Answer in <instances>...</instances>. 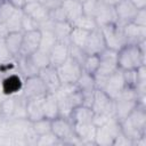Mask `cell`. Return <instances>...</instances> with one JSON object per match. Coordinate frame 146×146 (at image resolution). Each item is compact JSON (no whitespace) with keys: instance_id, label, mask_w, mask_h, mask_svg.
Wrapping results in <instances>:
<instances>
[{"instance_id":"cell-1","label":"cell","mask_w":146,"mask_h":146,"mask_svg":"<svg viewBox=\"0 0 146 146\" xmlns=\"http://www.w3.org/2000/svg\"><path fill=\"white\" fill-rule=\"evenodd\" d=\"M55 96L58 102L59 116L68 119L73 110L83 103V97L81 91L76 88L75 84L62 83L58 90L55 92Z\"/></svg>"},{"instance_id":"cell-2","label":"cell","mask_w":146,"mask_h":146,"mask_svg":"<svg viewBox=\"0 0 146 146\" xmlns=\"http://www.w3.org/2000/svg\"><path fill=\"white\" fill-rule=\"evenodd\" d=\"M121 131L132 141L146 136V106H138L120 122Z\"/></svg>"},{"instance_id":"cell-3","label":"cell","mask_w":146,"mask_h":146,"mask_svg":"<svg viewBox=\"0 0 146 146\" xmlns=\"http://www.w3.org/2000/svg\"><path fill=\"white\" fill-rule=\"evenodd\" d=\"M145 42L139 44H124L117 50V65L122 71L137 70L145 65Z\"/></svg>"},{"instance_id":"cell-4","label":"cell","mask_w":146,"mask_h":146,"mask_svg":"<svg viewBox=\"0 0 146 146\" xmlns=\"http://www.w3.org/2000/svg\"><path fill=\"white\" fill-rule=\"evenodd\" d=\"M117 68V51L106 48L99 54V66L94 74L96 87L102 89L110 75H112Z\"/></svg>"},{"instance_id":"cell-5","label":"cell","mask_w":146,"mask_h":146,"mask_svg":"<svg viewBox=\"0 0 146 146\" xmlns=\"http://www.w3.org/2000/svg\"><path fill=\"white\" fill-rule=\"evenodd\" d=\"M139 104V96L133 88L125 87L114 99L115 117L120 122L124 120Z\"/></svg>"},{"instance_id":"cell-6","label":"cell","mask_w":146,"mask_h":146,"mask_svg":"<svg viewBox=\"0 0 146 146\" xmlns=\"http://www.w3.org/2000/svg\"><path fill=\"white\" fill-rule=\"evenodd\" d=\"M51 132L60 140L62 145H82L75 136L70 119L57 116L51 120Z\"/></svg>"},{"instance_id":"cell-7","label":"cell","mask_w":146,"mask_h":146,"mask_svg":"<svg viewBox=\"0 0 146 146\" xmlns=\"http://www.w3.org/2000/svg\"><path fill=\"white\" fill-rule=\"evenodd\" d=\"M121 125L120 121L116 117L111 119L105 124L96 128L95 135V145L98 146H113V141L115 137L120 133Z\"/></svg>"},{"instance_id":"cell-8","label":"cell","mask_w":146,"mask_h":146,"mask_svg":"<svg viewBox=\"0 0 146 146\" xmlns=\"http://www.w3.org/2000/svg\"><path fill=\"white\" fill-rule=\"evenodd\" d=\"M56 70H57L58 76L60 79V82L62 83H71V84H75L83 72L82 66L70 56L63 64L57 66Z\"/></svg>"},{"instance_id":"cell-9","label":"cell","mask_w":146,"mask_h":146,"mask_svg":"<svg viewBox=\"0 0 146 146\" xmlns=\"http://www.w3.org/2000/svg\"><path fill=\"white\" fill-rule=\"evenodd\" d=\"M24 78L16 71L9 72L1 76L0 80V95L1 96H16L22 92Z\"/></svg>"},{"instance_id":"cell-10","label":"cell","mask_w":146,"mask_h":146,"mask_svg":"<svg viewBox=\"0 0 146 146\" xmlns=\"http://www.w3.org/2000/svg\"><path fill=\"white\" fill-rule=\"evenodd\" d=\"M99 29L102 30L107 48L117 51L120 48H122L125 44V40L123 36V32H122V26L119 25L117 23L108 24Z\"/></svg>"},{"instance_id":"cell-11","label":"cell","mask_w":146,"mask_h":146,"mask_svg":"<svg viewBox=\"0 0 146 146\" xmlns=\"http://www.w3.org/2000/svg\"><path fill=\"white\" fill-rule=\"evenodd\" d=\"M91 110L94 113H100V114H106L110 116L115 117V111H114V100L108 97L104 90L102 89H96L94 94V99L91 104Z\"/></svg>"},{"instance_id":"cell-12","label":"cell","mask_w":146,"mask_h":146,"mask_svg":"<svg viewBox=\"0 0 146 146\" xmlns=\"http://www.w3.org/2000/svg\"><path fill=\"white\" fill-rule=\"evenodd\" d=\"M22 94L27 99H31V98L44 97L48 94V91H47V88H46L44 83L40 79V76L39 75H33V76L24 79Z\"/></svg>"},{"instance_id":"cell-13","label":"cell","mask_w":146,"mask_h":146,"mask_svg":"<svg viewBox=\"0 0 146 146\" xmlns=\"http://www.w3.org/2000/svg\"><path fill=\"white\" fill-rule=\"evenodd\" d=\"M124 88H125V82H124V78H123V71L117 68L106 80L102 90H104V92L114 100L122 92V90Z\"/></svg>"},{"instance_id":"cell-14","label":"cell","mask_w":146,"mask_h":146,"mask_svg":"<svg viewBox=\"0 0 146 146\" xmlns=\"http://www.w3.org/2000/svg\"><path fill=\"white\" fill-rule=\"evenodd\" d=\"M115 15H116V23L121 26L131 23L138 11L136 6L130 0H120L114 6Z\"/></svg>"},{"instance_id":"cell-15","label":"cell","mask_w":146,"mask_h":146,"mask_svg":"<svg viewBox=\"0 0 146 146\" xmlns=\"http://www.w3.org/2000/svg\"><path fill=\"white\" fill-rule=\"evenodd\" d=\"M106 42L104 39V35L102 33V30L99 27L90 31L88 39L86 41V44L83 47V50L87 55H99L106 49Z\"/></svg>"},{"instance_id":"cell-16","label":"cell","mask_w":146,"mask_h":146,"mask_svg":"<svg viewBox=\"0 0 146 146\" xmlns=\"http://www.w3.org/2000/svg\"><path fill=\"white\" fill-rule=\"evenodd\" d=\"M122 32L125 44H139L146 41V26H138L131 22L122 26Z\"/></svg>"},{"instance_id":"cell-17","label":"cell","mask_w":146,"mask_h":146,"mask_svg":"<svg viewBox=\"0 0 146 146\" xmlns=\"http://www.w3.org/2000/svg\"><path fill=\"white\" fill-rule=\"evenodd\" d=\"M38 75L40 76V79L44 83V86L47 88V91L50 92V94H55L62 84L56 67H54L51 65H48L46 67L40 68Z\"/></svg>"},{"instance_id":"cell-18","label":"cell","mask_w":146,"mask_h":146,"mask_svg":"<svg viewBox=\"0 0 146 146\" xmlns=\"http://www.w3.org/2000/svg\"><path fill=\"white\" fill-rule=\"evenodd\" d=\"M40 40H41L40 30L23 32V40H22V47H21L19 55L30 56L33 52H35L40 47Z\"/></svg>"},{"instance_id":"cell-19","label":"cell","mask_w":146,"mask_h":146,"mask_svg":"<svg viewBox=\"0 0 146 146\" xmlns=\"http://www.w3.org/2000/svg\"><path fill=\"white\" fill-rule=\"evenodd\" d=\"M94 18H95L98 27L116 23V15H115L114 7L105 5L99 0V6L97 8V11H96Z\"/></svg>"},{"instance_id":"cell-20","label":"cell","mask_w":146,"mask_h":146,"mask_svg":"<svg viewBox=\"0 0 146 146\" xmlns=\"http://www.w3.org/2000/svg\"><path fill=\"white\" fill-rule=\"evenodd\" d=\"M22 10L24 14H26V15L31 16L33 19H35L39 24H41L42 22H44L49 18V10L44 6H42L38 0L26 2L23 6Z\"/></svg>"},{"instance_id":"cell-21","label":"cell","mask_w":146,"mask_h":146,"mask_svg":"<svg viewBox=\"0 0 146 146\" xmlns=\"http://www.w3.org/2000/svg\"><path fill=\"white\" fill-rule=\"evenodd\" d=\"M68 44L70 43L60 41H57L54 44V47L49 51V62L51 66L57 67L68 58Z\"/></svg>"},{"instance_id":"cell-22","label":"cell","mask_w":146,"mask_h":146,"mask_svg":"<svg viewBox=\"0 0 146 146\" xmlns=\"http://www.w3.org/2000/svg\"><path fill=\"white\" fill-rule=\"evenodd\" d=\"M15 60H16V68H17V72H18L24 79L39 74V71H40V70L34 65V63L32 62V59H31L30 56L19 55L18 57L15 58Z\"/></svg>"},{"instance_id":"cell-23","label":"cell","mask_w":146,"mask_h":146,"mask_svg":"<svg viewBox=\"0 0 146 146\" xmlns=\"http://www.w3.org/2000/svg\"><path fill=\"white\" fill-rule=\"evenodd\" d=\"M60 7L64 10L66 21L70 22L72 25L80 16L83 15L82 2H80L78 0H64Z\"/></svg>"},{"instance_id":"cell-24","label":"cell","mask_w":146,"mask_h":146,"mask_svg":"<svg viewBox=\"0 0 146 146\" xmlns=\"http://www.w3.org/2000/svg\"><path fill=\"white\" fill-rule=\"evenodd\" d=\"M43 98H31L27 99V105H26V114L27 119L31 122H34L36 120H40L44 117L43 114Z\"/></svg>"},{"instance_id":"cell-25","label":"cell","mask_w":146,"mask_h":146,"mask_svg":"<svg viewBox=\"0 0 146 146\" xmlns=\"http://www.w3.org/2000/svg\"><path fill=\"white\" fill-rule=\"evenodd\" d=\"M92 116H94V111L91 107L80 105L73 110V112L70 115V121L71 123H92Z\"/></svg>"},{"instance_id":"cell-26","label":"cell","mask_w":146,"mask_h":146,"mask_svg":"<svg viewBox=\"0 0 146 146\" xmlns=\"http://www.w3.org/2000/svg\"><path fill=\"white\" fill-rule=\"evenodd\" d=\"M22 40H23V32L17 31V32H9L5 36V42L6 46L11 54L14 58L19 56L21 52V47H22Z\"/></svg>"},{"instance_id":"cell-27","label":"cell","mask_w":146,"mask_h":146,"mask_svg":"<svg viewBox=\"0 0 146 146\" xmlns=\"http://www.w3.org/2000/svg\"><path fill=\"white\" fill-rule=\"evenodd\" d=\"M72 27H73V25L67 21L55 22L54 29H52V33H54L56 40L60 41V42L70 43V34H71Z\"/></svg>"},{"instance_id":"cell-28","label":"cell","mask_w":146,"mask_h":146,"mask_svg":"<svg viewBox=\"0 0 146 146\" xmlns=\"http://www.w3.org/2000/svg\"><path fill=\"white\" fill-rule=\"evenodd\" d=\"M43 114H44V117L50 119V120L59 116L58 102H57L55 94L48 92L44 96V98H43Z\"/></svg>"},{"instance_id":"cell-29","label":"cell","mask_w":146,"mask_h":146,"mask_svg":"<svg viewBox=\"0 0 146 146\" xmlns=\"http://www.w3.org/2000/svg\"><path fill=\"white\" fill-rule=\"evenodd\" d=\"M26 105H27V98L21 92L15 96V107L13 112V116L15 119H27L26 114Z\"/></svg>"},{"instance_id":"cell-30","label":"cell","mask_w":146,"mask_h":146,"mask_svg":"<svg viewBox=\"0 0 146 146\" xmlns=\"http://www.w3.org/2000/svg\"><path fill=\"white\" fill-rule=\"evenodd\" d=\"M89 33H90L89 31H86V30H82L80 27L73 26L72 31H71V34H70V43L83 49Z\"/></svg>"},{"instance_id":"cell-31","label":"cell","mask_w":146,"mask_h":146,"mask_svg":"<svg viewBox=\"0 0 146 146\" xmlns=\"http://www.w3.org/2000/svg\"><path fill=\"white\" fill-rule=\"evenodd\" d=\"M23 17V10L21 8H15L13 14L9 16V18L6 22V27L8 33L9 32H17L21 31V23Z\"/></svg>"},{"instance_id":"cell-32","label":"cell","mask_w":146,"mask_h":146,"mask_svg":"<svg viewBox=\"0 0 146 146\" xmlns=\"http://www.w3.org/2000/svg\"><path fill=\"white\" fill-rule=\"evenodd\" d=\"M40 31H41V40H40L39 49L49 54V51L51 50L54 44L57 42V40L51 30H40Z\"/></svg>"},{"instance_id":"cell-33","label":"cell","mask_w":146,"mask_h":146,"mask_svg":"<svg viewBox=\"0 0 146 146\" xmlns=\"http://www.w3.org/2000/svg\"><path fill=\"white\" fill-rule=\"evenodd\" d=\"M15 107V96H2L1 97V104H0V113L7 119H10L13 116Z\"/></svg>"},{"instance_id":"cell-34","label":"cell","mask_w":146,"mask_h":146,"mask_svg":"<svg viewBox=\"0 0 146 146\" xmlns=\"http://www.w3.org/2000/svg\"><path fill=\"white\" fill-rule=\"evenodd\" d=\"M81 66L83 72L94 75L99 66V55H87Z\"/></svg>"},{"instance_id":"cell-35","label":"cell","mask_w":146,"mask_h":146,"mask_svg":"<svg viewBox=\"0 0 146 146\" xmlns=\"http://www.w3.org/2000/svg\"><path fill=\"white\" fill-rule=\"evenodd\" d=\"M73 26H76V27H80L82 30H86V31H92L95 29H97V23L95 21L94 17L91 16H88V15H82L80 16L74 23H73Z\"/></svg>"},{"instance_id":"cell-36","label":"cell","mask_w":146,"mask_h":146,"mask_svg":"<svg viewBox=\"0 0 146 146\" xmlns=\"http://www.w3.org/2000/svg\"><path fill=\"white\" fill-rule=\"evenodd\" d=\"M32 62L34 63V65L40 70L42 67H46L48 65H50V62H49V54L48 52H44L40 49H38L35 52H33L32 55H30Z\"/></svg>"},{"instance_id":"cell-37","label":"cell","mask_w":146,"mask_h":146,"mask_svg":"<svg viewBox=\"0 0 146 146\" xmlns=\"http://www.w3.org/2000/svg\"><path fill=\"white\" fill-rule=\"evenodd\" d=\"M32 127L39 136L48 133V132L51 131V120L47 119V117H42L40 120H36V121L32 122Z\"/></svg>"},{"instance_id":"cell-38","label":"cell","mask_w":146,"mask_h":146,"mask_svg":"<svg viewBox=\"0 0 146 146\" xmlns=\"http://www.w3.org/2000/svg\"><path fill=\"white\" fill-rule=\"evenodd\" d=\"M55 145H62V143L51 131L39 136L36 141V146H55Z\"/></svg>"},{"instance_id":"cell-39","label":"cell","mask_w":146,"mask_h":146,"mask_svg":"<svg viewBox=\"0 0 146 146\" xmlns=\"http://www.w3.org/2000/svg\"><path fill=\"white\" fill-rule=\"evenodd\" d=\"M34 30H39V23L35 19H33L31 16L23 13L22 23H21V31L22 32H29V31H34Z\"/></svg>"},{"instance_id":"cell-40","label":"cell","mask_w":146,"mask_h":146,"mask_svg":"<svg viewBox=\"0 0 146 146\" xmlns=\"http://www.w3.org/2000/svg\"><path fill=\"white\" fill-rule=\"evenodd\" d=\"M15 58L11 56V54L9 52V50L6 46L5 36H0V66L10 63Z\"/></svg>"},{"instance_id":"cell-41","label":"cell","mask_w":146,"mask_h":146,"mask_svg":"<svg viewBox=\"0 0 146 146\" xmlns=\"http://www.w3.org/2000/svg\"><path fill=\"white\" fill-rule=\"evenodd\" d=\"M68 55H70V57H72L74 60H76L80 65H82L84 58L87 57V54L84 52V50H83L82 48L76 47V46H74V44H72V43L68 44Z\"/></svg>"},{"instance_id":"cell-42","label":"cell","mask_w":146,"mask_h":146,"mask_svg":"<svg viewBox=\"0 0 146 146\" xmlns=\"http://www.w3.org/2000/svg\"><path fill=\"white\" fill-rule=\"evenodd\" d=\"M14 10L15 7L11 3H9L7 0L0 1V23H6Z\"/></svg>"},{"instance_id":"cell-43","label":"cell","mask_w":146,"mask_h":146,"mask_svg":"<svg viewBox=\"0 0 146 146\" xmlns=\"http://www.w3.org/2000/svg\"><path fill=\"white\" fill-rule=\"evenodd\" d=\"M99 6V0H84L82 2V10L84 15L95 17L97 8Z\"/></svg>"},{"instance_id":"cell-44","label":"cell","mask_w":146,"mask_h":146,"mask_svg":"<svg viewBox=\"0 0 146 146\" xmlns=\"http://www.w3.org/2000/svg\"><path fill=\"white\" fill-rule=\"evenodd\" d=\"M123 78L125 82V87L130 88H136L137 86V71L136 70H129V71H123Z\"/></svg>"},{"instance_id":"cell-45","label":"cell","mask_w":146,"mask_h":146,"mask_svg":"<svg viewBox=\"0 0 146 146\" xmlns=\"http://www.w3.org/2000/svg\"><path fill=\"white\" fill-rule=\"evenodd\" d=\"M49 18L54 22H63V21H66V16L64 14V10L62 9V7H58V8H55V9H51L49 10Z\"/></svg>"},{"instance_id":"cell-46","label":"cell","mask_w":146,"mask_h":146,"mask_svg":"<svg viewBox=\"0 0 146 146\" xmlns=\"http://www.w3.org/2000/svg\"><path fill=\"white\" fill-rule=\"evenodd\" d=\"M111 119H113V116H110V115H106V114H100V113H94V116H92V124L97 128V127H100V125L105 124V123L108 122Z\"/></svg>"},{"instance_id":"cell-47","label":"cell","mask_w":146,"mask_h":146,"mask_svg":"<svg viewBox=\"0 0 146 146\" xmlns=\"http://www.w3.org/2000/svg\"><path fill=\"white\" fill-rule=\"evenodd\" d=\"M113 146H132V140L128 138L122 131H120L113 141Z\"/></svg>"},{"instance_id":"cell-48","label":"cell","mask_w":146,"mask_h":146,"mask_svg":"<svg viewBox=\"0 0 146 146\" xmlns=\"http://www.w3.org/2000/svg\"><path fill=\"white\" fill-rule=\"evenodd\" d=\"M132 23L138 25V26H146V8L138 9Z\"/></svg>"},{"instance_id":"cell-49","label":"cell","mask_w":146,"mask_h":146,"mask_svg":"<svg viewBox=\"0 0 146 146\" xmlns=\"http://www.w3.org/2000/svg\"><path fill=\"white\" fill-rule=\"evenodd\" d=\"M38 1L42 6H44L48 10H51V9H55V8L60 7L64 0H38Z\"/></svg>"},{"instance_id":"cell-50","label":"cell","mask_w":146,"mask_h":146,"mask_svg":"<svg viewBox=\"0 0 146 146\" xmlns=\"http://www.w3.org/2000/svg\"><path fill=\"white\" fill-rule=\"evenodd\" d=\"M137 9H144L146 8V0H130Z\"/></svg>"},{"instance_id":"cell-51","label":"cell","mask_w":146,"mask_h":146,"mask_svg":"<svg viewBox=\"0 0 146 146\" xmlns=\"http://www.w3.org/2000/svg\"><path fill=\"white\" fill-rule=\"evenodd\" d=\"M9 3H11L15 8H23V6L25 5V0H7Z\"/></svg>"},{"instance_id":"cell-52","label":"cell","mask_w":146,"mask_h":146,"mask_svg":"<svg viewBox=\"0 0 146 146\" xmlns=\"http://www.w3.org/2000/svg\"><path fill=\"white\" fill-rule=\"evenodd\" d=\"M103 3H105V5H108V6H115L120 0H100Z\"/></svg>"},{"instance_id":"cell-53","label":"cell","mask_w":146,"mask_h":146,"mask_svg":"<svg viewBox=\"0 0 146 146\" xmlns=\"http://www.w3.org/2000/svg\"><path fill=\"white\" fill-rule=\"evenodd\" d=\"M1 97H2V96H1V95H0V104H1Z\"/></svg>"},{"instance_id":"cell-54","label":"cell","mask_w":146,"mask_h":146,"mask_svg":"<svg viewBox=\"0 0 146 146\" xmlns=\"http://www.w3.org/2000/svg\"><path fill=\"white\" fill-rule=\"evenodd\" d=\"M0 80H1V76H0Z\"/></svg>"}]
</instances>
